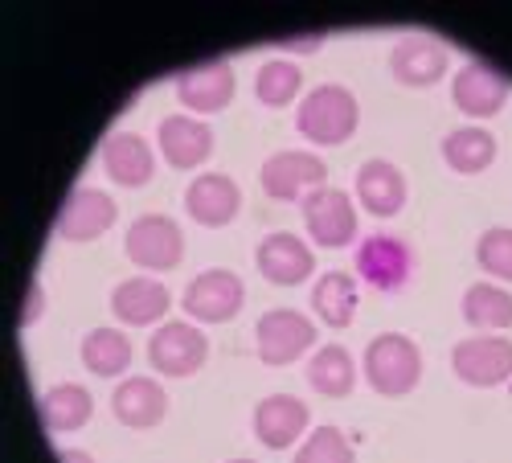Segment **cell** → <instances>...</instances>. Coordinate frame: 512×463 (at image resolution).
<instances>
[{
	"label": "cell",
	"instance_id": "obj_1",
	"mask_svg": "<svg viewBox=\"0 0 512 463\" xmlns=\"http://www.w3.org/2000/svg\"><path fill=\"white\" fill-rule=\"evenodd\" d=\"M361 123V107H357V95L349 87H340V82H320L312 87L295 111V128H300L304 140L320 144V148H336L353 140Z\"/></svg>",
	"mask_w": 512,
	"mask_h": 463
},
{
	"label": "cell",
	"instance_id": "obj_2",
	"mask_svg": "<svg viewBox=\"0 0 512 463\" xmlns=\"http://www.w3.org/2000/svg\"><path fill=\"white\" fill-rule=\"evenodd\" d=\"M365 382L381 398H406L422 382V353L410 336L381 332L365 345Z\"/></svg>",
	"mask_w": 512,
	"mask_h": 463
},
{
	"label": "cell",
	"instance_id": "obj_3",
	"mask_svg": "<svg viewBox=\"0 0 512 463\" xmlns=\"http://www.w3.org/2000/svg\"><path fill=\"white\" fill-rule=\"evenodd\" d=\"M316 324L295 312V308H271L254 324V345H259V361L271 369L295 365L308 349H316Z\"/></svg>",
	"mask_w": 512,
	"mask_h": 463
},
{
	"label": "cell",
	"instance_id": "obj_4",
	"mask_svg": "<svg viewBox=\"0 0 512 463\" xmlns=\"http://www.w3.org/2000/svg\"><path fill=\"white\" fill-rule=\"evenodd\" d=\"M123 250H127V259H132V267L160 275V271L181 267V259H185V234H181V226L173 218L144 214V218H136L132 226H127Z\"/></svg>",
	"mask_w": 512,
	"mask_h": 463
},
{
	"label": "cell",
	"instance_id": "obj_5",
	"mask_svg": "<svg viewBox=\"0 0 512 463\" xmlns=\"http://www.w3.org/2000/svg\"><path fill=\"white\" fill-rule=\"evenodd\" d=\"M451 369L463 386L472 390H492L512 377V341L500 332H480V336H463L451 349Z\"/></svg>",
	"mask_w": 512,
	"mask_h": 463
},
{
	"label": "cell",
	"instance_id": "obj_6",
	"mask_svg": "<svg viewBox=\"0 0 512 463\" xmlns=\"http://www.w3.org/2000/svg\"><path fill=\"white\" fill-rule=\"evenodd\" d=\"M242 304H246V283L226 267L193 275L181 291V308L197 324H226L242 312Z\"/></svg>",
	"mask_w": 512,
	"mask_h": 463
},
{
	"label": "cell",
	"instance_id": "obj_7",
	"mask_svg": "<svg viewBox=\"0 0 512 463\" xmlns=\"http://www.w3.org/2000/svg\"><path fill=\"white\" fill-rule=\"evenodd\" d=\"M209 361V336L193 320H168L148 341V365L164 377H193Z\"/></svg>",
	"mask_w": 512,
	"mask_h": 463
},
{
	"label": "cell",
	"instance_id": "obj_8",
	"mask_svg": "<svg viewBox=\"0 0 512 463\" xmlns=\"http://www.w3.org/2000/svg\"><path fill=\"white\" fill-rule=\"evenodd\" d=\"M324 177H328V164L300 148L271 152L259 168V185L271 201H300V197L324 189Z\"/></svg>",
	"mask_w": 512,
	"mask_h": 463
},
{
	"label": "cell",
	"instance_id": "obj_9",
	"mask_svg": "<svg viewBox=\"0 0 512 463\" xmlns=\"http://www.w3.org/2000/svg\"><path fill=\"white\" fill-rule=\"evenodd\" d=\"M357 275L373 287V291H402L414 275V250L398 238V234H365L357 242Z\"/></svg>",
	"mask_w": 512,
	"mask_h": 463
},
{
	"label": "cell",
	"instance_id": "obj_10",
	"mask_svg": "<svg viewBox=\"0 0 512 463\" xmlns=\"http://www.w3.org/2000/svg\"><path fill=\"white\" fill-rule=\"evenodd\" d=\"M119 218V205L107 189H95V185H78L66 193L58 218H54V234L62 242H95L103 238Z\"/></svg>",
	"mask_w": 512,
	"mask_h": 463
},
{
	"label": "cell",
	"instance_id": "obj_11",
	"mask_svg": "<svg viewBox=\"0 0 512 463\" xmlns=\"http://www.w3.org/2000/svg\"><path fill=\"white\" fill-rule=\"evenodd\" d=\"M304 226L312 234L316 246L340 250V246H353L357 242V205L345 189H316L304 197Z\"/></svg>",
	"mask_w": 512,
	"mask_h": 463
},
{
	"label": "cell",
	"instance_id": "obj_12",
	"mask_svg": "<svg viewBox=\"0 0 512 463\" xmlns=\"http://www.w3.org/2000/svg\"><path fill=\"white\" fill-rule=\"evenodd\" d=\"M508 99H512V82L500 70H492L488 62H467L451 78V103L472 119L500 115L508 107Z\"/></svg>",
	"mask_w": 512,
	"mask_h": 463
},
{
	"label": "cell",
	"instance_id": "obj_13",
	"mask_svg": "<svg viewBox=\"0 0 512 463\" xmlns=\"http://www.w3.org/2000/svg\"><path fill=\"white\" fill-rule=\"evenodd\" d=\"M451 70V54L439 37H426V33H410L402 41H394L390 50V74L394 82H402V87H435V82Z\"/></svg>",
	"mask_w": 512,
	"mask_h": 463
},
{
	"label": "cell",
	"instance_id": "obj_14",
	"mask_svg": "<svg viewBox=\"0 0 512 463\" xmlns=\"http://www.w3.org/2000/svg\"><path fill=\"white\" fill-rule=\"evenodd\" d=\"M177 99L193 115H218L234 99V70L226 58H205L177 74Z\"/></svg>",
	"mask_w": 512,
	"mask_h": 463
},
{
	"label": "cell",
	"instance_id": "obj_15",
	"mask_svg": "<svg viewBox=\"0 0 512 463\" xmlns=\"http://www.w3.org/2000/svg\"><path fill=\"white\" fill-rule=\"evenodd\" d=\"M254 267H259V275L275 287H300L316 271V255L300 234L279 230V234H267L259 242V250H254Z\"/></svg>",
	"mask_w": 512,
	"mask_h": 463
},
{
	"label": "cell",
	"instance_id": "obj_16",
	"mask_svg": "<svg viewBox=\"0 0 512 463\" xmlns=\"http://www.w3.org/2000/svg\"><path fill=\"white\" fill-rule=\"evenodd\" d=\"M185 209L197 226L222 230L242 214V189L226 173H197L185 189Z\"/></svg>",
	"mask_w": 512,
	"mask_h": 463
},
{
	"label": "cell",
	"instance_id": "obj_17",
	"mask_svg": "<svg viewBox=\"0 0 512 463\" xmlns=\"http://www.w3.org/2000/svg\"><path fill=\"white\" fill-rule=\"evenodd\" d=\"M312 423V410L304 398H291V394H271L254 406V435H259L263 447L271 451H287L304 439Z\"/></svg>",
	"mask_w": 512,
	"mask_h": 463
},
{
	"label": "cell",
	"instance_id": "obj_18",
	"mask_svg": "<svg viewBox=\"0 0 512 463\" xmlns=\"http://www.w3.org/2000/svg\"><path fill=\"white\" fill-rule=\"evenodd\" d=\"M156 144L168 164L189 173V168H201L213 156V128L197 115H168L156 128Z\"/></svg>",
	"mask_w": 512,
	"mask_h": 463
},
{
	"label": "cell",
	"instance_id": "obj_19",
	"mask_svg": "<svg viewBox=\"0 0 512 463\" xmlns=\"http://www.w3.org/2000/svg\"><path fill=\"white\" fill-rule=\"evenodd\" d=\"M173 308V291H168L160 279L152 275H132L115 283L111 291V312L119 324H132V328H148V324H160Z\"/></svg>",
	"mask_w": 512,
	"mask_h": 463
},
{
	"label": "cell",
	"instance_id": "obj_20",
	"mask_svg": "<svg viewBox=\"0 0 512 463\" xmlns=\"http://www.w3.org/2000/svg\"><path fill=\"white\" fill-rule=\"evenodd\" d=\"M111 414L127 431H152L168 414V394L156 377H123L111 394Z\"/></svg>",
	"mask_w": 512,
	"mask_h": 463
},
{
	"label": "cell",
	"instance_id": "obj_21",
	"mask_svg": "<svg viewBox=\"0 0 512 463\" xmlns=\"http://www.w3.org/2000/svg\"><path fill=\"white\" fill-rule=\"evenodd\" d=\"M406 177H402V168L394 160H365L357 168V201L369 209L373 218H394L406 209Z\"/></svg>",
	"mask_w": 512,
	"mask_h": 463
},
{
	"label": "cell",
	"instance_id": "obj_22",
	"mask_svg": "<svg viewBox=\"0 0 512 463\" xmlns=\"http://www.w3.org/2000/svg\"><path fill=\"white\" fill-rule=\"evenodd\" d=\"M99 160H103V168H107V177H111L115 185H123V189H140V185H148L152 173H156V152H152V144H148L144 136H136V132H115V136H107Z\"/></svg>",
	"mask_w": 512,
	"mask_h": 463
},
{
	"label": "cell",
	"instance_id": "obj_23",
	"mask_svg": "<svg viewBox=\"0 0 512 463\" xmlns=\"http://www.w3.org/2000/svg\"><path fill=\"white\" fill-rule=\"evenodd\" d=\"M37 414H41V423H46L50 435H70V431H82V427L91 423L95 398H91L87 386L58 382V386H50L46 394H41Z\"/></svg>",
	"mask_w": 512,
	"mask_h": 463
},
{
	"label": "cell",
	"instance_id": "obj_24",
	"mask_svg": "<svg viewBox=\"0 0 512 463\" xmlns=\"http://www.w3.org/2000/svg\"><path fill=\"white\" fill-rule=\"evenodd\" d=\"M308 386L320 398H349L357 386V361L345 345H320L308 361Z\"/></svg>",
	"mask_w": 512,
	"mask_h": 463
},
{
	"label": "cell",
	"instance_id": "obj_25",
	"mask_svg": "<svg viewBox=\"0 0 512 463\" xmlns=\"http://www.w3.org/2000/svg\"><path fill=\"white\" fill-rule=\"evenodd\" d=\"M463 320L472 324L476 332H500L512 328V291H504L500 283H472L459 300Z\"/></svg>",
	"mask_w": 512,
	"mask_h": 463
},
{
	"label": "cell",
	"instance_id": "obj_26",
	"mask_svg": "<svg viewBox=\"0 0 512 463\" xmlns=\"http://www.w3.org/2000/svg\"><path fill=\"white\" fill-rule=\"evenodd\" d=\"M443 160L451 173L459 177H476L496 160V136L488 128H455L443 136Z\"/></svg>",
	"mask_w": 512,
	"mask_h": 463
},
{
	"label": "cell",
	"instance_id": "obj_27",
	"mask_svg": "<svg viewBox=\"0 0 512 463\" xmlns=\"http://www.w3.org/2000/svg\"><path fill=\"white\" fill-rule=\"evenodd\" d=\"M312 308L328 328H349L357 316V283L349 271H324L312 287Z\"/></svg>",
	"mask_w": 512,
	"mask_h": 463
},
{
	"label": "cell",
	"instance_id": "obj_28",
	"mask_svg": "<svg viewBox=\"0 0 512 463\" xmlns=\"http://www.w3.org/2000/svg\"><path fill=\"white\" fill-rule=\"evenodd\" d=\"M78 357L95 377H123L127 365H132V341L119 328H91L82 336Z\"/></svg>",
	"mask_w": 512,
	"mask_h": 463
},
{
	"label": "cell",
	"instance_id": "obj_29",
	"mask_svg": "<svg viewBox=\"0 0 512 463\" xmlns=\"http://www.w3.org/2000/svg\"><path fill=\"white\" fill-rule=\"evenodd\" d=\"M300 87H304V70L295 62H287V58H271V62H263L259 70H254V99H259L263 107H271V111L295 103Z\"/></svg>",
	"mask_w": 512,
	"mask_h": 463
},
{
	"label": "cell",
	"instance_id": "obj_30",
	"mask_svg": "<svg viewBox=\"0 0 512 463\" xmlns=\"http://www.w3.org/2000/svg\"><path fill=\"white\" fill-rule=\"evenodd\" d=\"M291 463H357V451L353 443L345 439V431H336V427H316L300 451H295Z\"/></svg>",
	"mask_w": 512,
	"mask_h": 463
},
{
	"label": "cell",
	"instance_id": "obj_31",
	"mask_svg": "<svg viewBox=\"0 0 512 463\" xmlns=\"http://www.w3.org/2000/svg\"><path fill=\"white\" fill-rule=\"evenodd\" d=\"M476 263L480 271H488L500 283H512V230L508 226H492L480 234L476 242Z\"/></svg>",
	"mask_w": 512,
	"mask_h": 463
},
{
	"label": "cell",
	"instance_id": "obj_32",
	"mask_svg": "<svg viewBox=\"0 0 512 463\" xmlns=\"http://www.w3.org/2000/svg\"><path fill=\"white\" fill-rule=\"evenodd\" d=\"M37 312H46V287H41V283H33V287H29V312L21 316V324H33V320H37Z\"/></svg>",
	"mask_w": 512,
	"mask_h": 463
},
{
	"label": "cell",
	"instance_id": "obj_33",
	"mask_svg": "<svg viewBox=\"0 0 512 463\" xmlns=\"http://www.w3.org/2000/svg\"><path fill=\"white\" fill-rule=\"evenodd\" d=\"M58 463H95L87 451H78V447H70V451H58Z\"/></svg>",
	"mask_w": 512,
	"mask_h": 463
},
{
	"label": "cell",
	"instance_id": "obj_34",
	"mask_svg": "<svg viewBox=\"0 0 512 463\" xmlns=\"http://www.w3.org/2000/svg\"><path fill=\"white\" fill-rule=\"evenodd\" d=\"M230 463H254V459H230Z\"/></svg>",
	"mask_w": 512,
	"mask_h": 463
}]
</instances>
